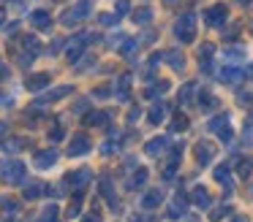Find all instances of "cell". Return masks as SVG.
<instances>
[{
  "instance_id": "obj_34",
  "label": "cell",
  "mask_w": 253,
  "mask_h": 222,
  "mask_svg": "<svg viewBox=\"0 0 253 222\" xmlns=\"http://www.w3.org/2000/svg\"><path fill=\"white\" fill-rule=\"evenodd\" d=\"M169 57H171L169 63L174 65V68H182V54H177V52H174V54H169Z\"/></svg>"
},
{
  "instance_id": "obj_39",
  "label": "cell",
  "mask_w": 253,
  "mask_h": 222,
  "mask_svg": "<svg viewBox=\"0 0 253 222\" xmlns=\"http://www.w3.org/2000/svg\"><path fill=\"white\" fill-rule=\"evenodd\" d=\"M84 222H98V220H95V217H87V220H84Z\"/></svg>"
},
{
  "instance_id": "obj_17",
  "label": "cell",
  "mask_w": 253,
  "mask_h": 222,
  "mask_svg": "<svg viewBox=\"0 0 253 222\" xmlns=\"http://www.w3.org/2000/svg\"><path fill=\"white\" fill-rule=\"evenodd\" d=\"M144 182H147V171H144V168H139V171L133 173V179L128 182V187H142Z\"/></svg>"
},
{
  "instance_id": "obj_1",
  "label": "cell",
  "mask_w": 253,
  "mask_h": 222,
  "mask_svg": "<svg viewBox=\"0 0 253 222\" xmlns=\"http://www.w3.org/2000/svg\"><path fill=\"white\" fill-rule=\"evenodd\" d=\"M174 35L180 38L182 43L193 41V35H196V16H193V14H182L180 19H177V25H174Z\"/></svg>"
},
{
  "instance_id": "obj_20",
  "label": "cell",
  "mask_w": 253,
  "mask_h": 222,
  "mask_svg": "<svg viewBox=\"0 0 253 222\" xmlns=\"http://www.w3.org/2000/svg\"><path fill=\"white\" fill-rule=\"evenodd\" d=\"M44 184H30V187H28V192H25V198H30V200H33V198H39V195H44Z\"/></svg>"
},
{
  "instance_id": "obj_25",
  "label": "cell",
  "mask_w": 253,
  "mask_h": 222,
  "mask_svg": "<svg viewBox=\"0 0 253 222\" xmlns=\"http://www.w3.org/2000/svg\"><path fill=\"white\" fill-rule=\"evenodd\" d=\"M212 52H215V46H212V43H204V46L199 49V57L204 60V65H207V60H210V57H212Z\"/></svg>"
},
{
  "instance_id": "obj_5",
  "label": "cell",
  "mask_w": 253,
  "mask_h": 222,
  "mask_svg": "<svg viewBox=\"0 0 253 222\" xmlns=\"http://www.w3.org/2000/svg\"><path fill=\"white\" fill-rule=\"evenodd\" d=\"M226 14H229V11H226V5H212V8H207V25H212V27H220L226 22Z\"/></svg>"
},
{
  "instance_id": "obj_8",
  "label": "cell",
  "mask_w": 253,
  "mask_h": 222,
  "mask_svg": "<svg viewBox=\"0 0 253 222\" xmlns=\"http://www.w3.org/2000/svg\"><path fill=\"white\" fill-rule=\"evenodd\" d=\"M55 160H57V149H46V152H39V155H36V165L39 168H49Z\"/></svg>"
},
{
  "instance_id": "obj_10",
  "label": "cell",
  "mask_w": 253,
  "mask_h": 222,
  "mask_svg": "<svg viewBox=\"0 0 253 222\" xmlns=\"http://www.w3.org/2000/svg\"><path fill=\"white\" fill-rule=\"evenodd\" d=\"M193 203H196L199 209H207V206H210V195H207V190H204V187L193 190Z\"/></svg>"
},
{
  "instance_id": "obj_7",
  "label": "cell",
  "mask_w": 253,
  "mask_h": 222,
  "mask_svg": "<svg viewBox=\"0 0 253 222\" xmlns=\"http://www.w3.org/2000/svg\"><path fill=\"white\" fill-rule=\"evenodd\" d=\"M90 38H93V35H77V38L71 41V46H68V52H66V54H68L71 60H77V57H79V52H82V49L87 46Z\"/></svg>"
},
{
  "instance_id": "obj_24",
  "label": "cell",
  "mask_w": 253,
  "mask_h": 222,
  "mask_svg": "<svg viewBox=\"0 0 253 222\" xmlns=\"http://www.w3.org/2000/svg\"><path fill=\"white\" fill-rule=\"evenodd\" d=\"M57 220V209L55 206H49V209H44V214H41L39 222H55Z\"/></svg>"
},
{
  "instance_id": "obj_16",
  "label": "cell",
  "mask_w": 253,
  "mask_h": 222,
  "mask_svg": "<svg viewBox=\"0 0 253 222\" xmlns=\"http://www.w3.org/2000/svg\"><path fill=\"white\" fill-rule=\"evenodd\" d=\"M220 79H223L226 84H234L237 79H242V70H234V68H226L223 73H220Z\"/></svg>"
},
{
  "instance_id": "obj_36",
  "label": "cell",
  "mask_w": 253,
  "mask_h": 222,
  "mask_svg": "<svg viewBox=\"0 0 253 222\" xmlns=\"http://www.w3.org/2000/svg\"><path fill=\"white\" fill-rule=\"evenodd\" d=\"M115 22H117V16H112V14L109 16H106V14L101 16V25H115Z\"/></svg>"
},
{
  "instance_id": "obj_32",
  "label": "cell",
  "mask_w": 253,
  "mask_h": 222,
  "mask_svg": "<svg viewBox=\"0 0 253 222\" xmlns=\"http://www.w3.org/2000/svg\"><path fill=\"white\" fill-rule=\"evenodd\" d=\"M226 214H229V209H226V206H223V209H215L212 214H210V220H212V222H218L220 217H226Z\"/></svg>"
},
{
  "instance_id": "obj_41",
  "label": "cell",
  "mask_w": 253,
  "mask_h": 222,
  "mask_svg": "<svg viewBox=\"0 0 253 222\" xmlns=\"http://www.w3.org/2000/svg\"><path fill=\"white\" fill-rule=\"evenodd\" d=\"M0 22H3V14H0Z\"/></svg>"
},
{
  "instance_id": "obj_6",
  "label": "cell",
  "mask_w": 253,
  "mask_h": 222,
  "mask_svg": "<svg viewBox=\"0 0 253 222\" xmlns=\"http://www.w3.org/2000/svg\"><path fill=\"white\" fill-rule=\"evenodd\" d=\"M87 152H90V141L84 138V135H74L71 146H68V155L79 157V155H87Z\"/></svg>"
},
{
  "instance_id": "obj_4",
  "label": "cell",
  "mask_w": 253,
  "mask_h": 222,
  "mask_svg": "<svg viewBox=\"0 0 253 222\" xmlns=\"http://www.w3.org/2000/svg\"><path fill=\"white\" fill-rule=\"evenodd\" d=\"M93 179V173H90V168H79V171H74V173H68L66 176V184H74L77 190H84V184Z\"/></svg>"
},
{
  "instance_id": "obj_18",
  "label": "cell",
  "mask_w": 253,
  "mask_h": 222,
  "mask_svg": "<svg viewBox=\"0 0 253 222\" xmlns=\"http://www.w3.org/2000/svg\"><path fill=\"white\" fill-rule=\"evenodd\" d=\"M46 84H49V76H46V73L33 76V79L28 81V87H30V90H39V87H46Z\"/></svg>"
},
{
  "instance_id": "obj_30",
  "label": "cell",
  "mask_w": 253,
  "mask_h": 222,
  "mask_svg": "<svg viewBox=\"0 0 253 222\" xmlns=\"http://www.w3.org/2000/svg\"><path fill=\"white\" fill-rule=\"evenodd\" d=\"M215 103H218V100H215L212 95H207V92H204V95H202V106H204V108H212Z\"/></svg>"
},
{
  "instance_id": "obj_12",
  "label": "cell",
  "mask_w": 253,
  "mask_h": 222,
  "mask_svg": "<svg viewBox=\"0 0 253 222\" xmlns=\"http://www.w3.org/2000/svg\"><path fill=\"white\" fill-rule=\"evenodd\" d=\"M161 200H164V195H161L158 190H155V192H147V195H144L142 206H144V209H155V206H158Z\"/></svg>"
},
{
  "instance_id": "obj_3",
  "label": "cell",
  "mask_w": 253,
  "mask_h": 222,
  "mask_svg": "<svg viewBox=\"0 0 253 222\" xmlns=\"http://www.w3.org/2000/svg\"><path fill=\"white\" fill-rule=\"evenodd\" d=\"M0 179H6L11 184H19L25 179V165L22 162H3L0 165Z\"/></svg>"
},
{
  "instance_id": "obj_35",
  "label": "cell",
  "mask_w": 253,
  "mask_h": 222,
  "mask_svg": "<svg viewBox=\"0 0 253 222\" xmlns=\"http://www.w3.org/2000/svg\"><path fill=\"white\" fill-rule=\"evenodd\" d=\"M128 11H131L128 0H120V3H117V14H128Z\"/></svg>"
},
{
  "instance_id": "obj_9",
  "label": "cell",
  "mask_w": 253,
  "mask_h": 222,
  "mask_svg": "<svg viewBox=\"0 0 253 222\" xmlns=\"http://www.w3.org/2000/svg\"><path fill=\"white\" fill-rule=\"evenodd\" d=\"M212 155H215V146H210V144H196V160L202 162V165H207V162L212 160Z\"/></svg>"
},
{
  "instance_id": "obj_13",
  "label": "cell",
  "mask_w": 253,
  "mask_h": 222,
  "mask_svg": "<svg viewBox=\"0 0 253 222\" xmlns=\"http://www.w3.org/2000/svg\"><path fill=\"white\" fill-rule=\"evenodd\" d=\"M166 149V138H153V141H150V144H147V155H161V152H164Z\"/></svg>"
},
{
  "instance_id": "obj_23",
  "label": "cell",
  "mask_w": 253,
  "mask_h": 222,
  "mask_svg": "<svg viewBox=\"0 0 253 222\" xmlns=\"http://www.w3.org/2000/svg\"><path fill=\"white\" fill-rule=\"evenodd\" d=\"M215 179L223 182V184H229V165H218V168H215Z\"/></svg>"
},
{
  "instance_id": "obj_31",
  "label": "cell",
  "mask_w": 253,
  "mask_h": 222,
  "mask_svg": "<svg viewBox=\"0 0 253 222\" xmlns=\"http://www.w3.org/2000/svg\"><path fill=\"white\" fill-rule=\"evenodd\" d=\"M251 165H253L251 160H240V176H248V173H251Z\"/></svg>"
},
{
  "instance_id": "obj_22",
  "label": "cell",
  "mask_w": 253,
  "mask_h": 222,
  "mask_svg": "<svg viewBox=\"0 0 253 222\" xmlns=\"http://www.w3.org/2000/svg\"><path fill=\"white\" fill-rule=\"evenodd\" d=\"M133 19H136L139 25H147V22L153 19V11H150V8H142V11H136V16H133Z\"/></svg>"
},
{
  "instance_id": "obj_33",
  "label": "cell",
  "mask_w": 253,
  "mask_h": 222,
  "mask_svg": "<svg viewBox=\"0 0 253 222\" xmlns=\"http://www.w3.org/2000/svg\"><path fill=\"white\" fill-rule=\"evenodd\" d=\"M133 49H136V41H126V43H123V49H120V52H123V54H131Z\"/></svg>"
},
{
  "instance_id": "obj_27",
  "label": "cell",
  "mask_w": 253,
  "mask_h": 222,
  "mask_svg": "<svg viewBox=\"0 0 253 222\" xmlns=\"http://www.w3.org/2000/svg\"><path fill=\"white\" fill-rule=\"evenodd\" d=\"M63 135H66V127H63V125H57V127L49 130V138H52V141H60Z\"/></svg>"
},
{
  "instance_id": "obj_21",
  "label": "cell",
  "mask_w": 253,
  "mask_h": 222,
  "mask_svg": "<svg viewBox=\"0 0 253 222\" xmlns=\"http://www.w3.org/2000/svg\"><path fill=\"white\" fill-rule=\"evenodd\" d=\"M188 127V117L185 114H174V122H171V130H185Z\"/></svg>"
},
{
  "instance_id": "obj_37",
  "label": "cell",
  "mask_w": 253,
  "mask_h": 222,
  "mask_svg": "<svg viewBox=\"0 0 253 222\" xmlns=\"http://www.w3.org/2000/svg\"><path fill=\"white\" fill-rule=\"evenodd\" d=\"M6 76H8V68L6 65H0V79H6Z\"/></svg>"
},
{
  "instance_id": "obj_42",
  "label": "cell",
  "mask_w": 253,
  "mask_h": 222,
  "mask_svg": "<svg viewBox=\"0 0 253 222\" xmlns=\"http://www.w3.org/2000/svg\"><path fill=\"white\" fill-rule=\"evenodd\" d=\"M240 3H248V0H240Z\"/></svg>"
},
{
  "instance_id": "obj_26",
  "label": "cell",
  "mask_w": 253,
  "mask_h": 222,
  "mask_svg": "<svg viewBox=\"0 0 253 222\" xmlns=\"http://www.w3.org/2000/svg\"><path fill=\"white\" fill-rule=\"evenodd\" d=\"M63 95H71V87H60V90H52L44 100H55V97H63Z\"/></svg>"
},
{
  "instance_id": "obj_29",
  "label": "cell",
  "mask_w": 253,
  "mask_h": 222,
  "mask_svg": "<svg viewBox=\"0 0 253 222\" xmlns=\"http://www.w3.org/2000/svg\"><path fill=\"white\" fill-rule=\"evenodd\" d=\"M191 95H193V84H185V87H182V92H180V100L185 103V100H188V97H191Z\"/></svg>"
},
{
  "instance_id": "obj_15",
  "label": "cell",
  "mask_w": 253,
  "mask_h": 222,
  "mask_svg": "<svg viewBox=\"0 0 253 222\" xmlns=\"http://www.w3.org/2000/svg\"><path fill=\"white\" fill-rule=\"evenodd\" d=\"M164 111H166L164 103H155V106L150 108V122H153V125H161V119H164Z\"/></svg>"
},
{
  "instance_id": "obj_11",
  "label": "cell",
  "mask_w": 253,
  "mask_h": 222,
  "mask_svg": "<svg viewBox=\"0 0 253 222\" xmlns=\"http://www.w3.org/2000/svg\"><path fill=\"white\" fill-rule=\"evenodd\" d=\"M33 25L41 27V30H49V27H52L49 14H46V11H36V14H33Z\"/></svg>"
},
{
  "instance_id": "obj_28",
  "label": "cell",
  "mask_w": 253,
  "mask_h": 222,
  "mask_svg": "<svg viewBox=\"0 0 253 222\" xmlns=\"http://www.w3.org/2000/svg\"><path fill=\"white\" fill-rule=\"evenodd\" d=\"M79 200H82V192H77V198H74V203L68 206V217H77V214H79Z\"/></svg>"
},
{
  "instance_id": "obj_38",
  "label": "cell",
  "mask_w": 253,
  "mask_h": 222,
  "mask_svg": "<svg viewBox=\"0 0 253 222\" xmlns=\"http://www.w3.org/2000/svg\"><path fill=\"white\" fill-rule=\"evenodd\" d=\"M234 222H248V220H245V217H237V220H234Z\"/></svg>"
},
{
  "instance_id": "obj_40",
  "label": "cell",
  "mask_w": 253,
  "mask_h": 222,
  "mask_svg": "<svg viewBox=\"0 0 253 222\" xmlns=\"http://www.w3.org/2000/svg\"><path fill=\"white\" fill-rule=\"evenodd\" d=\"M177 3V0H166V5H174Z\"/></svg>"
},
{
  "instance_id": "obj_14",
  "label": "cell",
  "mask_w": 253,
  "mask_h": 222,
  "mask_svg": "<svg viewBox=\"0 0 253 222\" xmlns=\"http://www.w3.org/2000/svg\"><path fill=\"white\" fill-rule=\"evenodd\" d=\"M101 122H109V114L106 111H95V114L84 117V125H101Z\"/></svg>"
},
{
  "instance_id": "obj_19",
  "label": "cell",
  "mask_w": 253,
  "mask_h": 222,
  "mask_svg": "<svg viewBox=\"0 0 253 222\" xmlns=\"http://www.w3.org/2000/svg\"><path fill=\"white\" fill-rule=\"evenodd\" d=\"M226 122H229V117H226V114H220L218 119H212V122H210V130H212V133H220V130L226 127Z\"/></svg>"
},
{
  "instance_id": "obj_2",
  "label": "cell",
  "mask_w": 253,
  "mask_h": 222,
  "mask_svg": "<svg viewBox=\"0 0 253 222\" xmlns=\"http://www.w3.org/2000/svg\"><path fill=\"white\" fill-rule=\"evenodd\" d=\"M87 14H90V3H87V0H79L74 8H68L66 14H63V25H68V27H71V25H79V22H82Z\"/></svg>"
}]
</instances>
